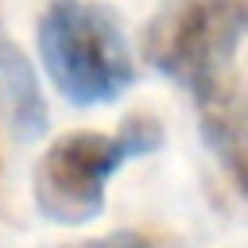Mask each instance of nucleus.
<instances>
[{
	"label": "nucleus",
	"mask_w": 248,
	"mask_h": 248,
	"mask_svg": "<svg viewBox=\"0 0 248 248\" xmlns=\"http://www.w3.org/2000/svg\"><path fill=\"white\" fill-rule=\"evenodd\" d=\"M248 39V0H167L143 27V58L194 93L198 105L225 93L232 58Z\"/></svg>",
	"instance_id": "obj_1"
},
{
	"label": "nucleus",
	"mask_w": 248,
	"mask_h": 248,
	"mask_svg": "<svg viewBox=\"0 0 248 248\" xmlns=\"http://www.w3.org/2000/svg\"><path fill=\"white\" fill-rule=\"evenodd\" d=\"M163 143L155 116H128L108 132H66L35 163V205L54 225H85L101 217L108 178L128 163Z\"/></svg>",
	"instance_id": "obj_2"
},
{
	"label": "nucleus",
	"mask_w": 248,
	"mask_h": 248,
	"mask_svg": "<svg viewBox=\"0 0 248 248\" xmlns=\"http://www.w3.org/2000/svg\"><path fill=\"white\" fill-rule=\"evenodd\" d=\"M39 58L54 89L81 108L116 101L136 78L116 16L89 0H54L43 12Z\"/></svg>",
	"instance_id": "obj_3"
},
{
	"label": "nucleus",
	"mask_w": 248,
	"mask_h": 248,
	"mask_svg": "<svg viewBox=\"0 0 248 248\" xmlns=\"http://www.w3.org/2000/svg\"><path fill=\"white\" fill-rule=\"evenodd\" d=\"M202 108V136L229 174V182L248 198V97L229 85L213 101L198 105Z\"/></svg>",
	"instance_id": "obj_4"
},
{
	"label": "nucleus",
	"mask_w": 248,
	"mask_h": 248,
	"mask_svg": "<svg viewBox=\"0 0 248 248\" xmlns=\"http://www.w3.org/2000/svg\"><path fill=\"white\" fill-rule=\"evenodd\" d=\"M0 105L19 140H39L46 132V101L27 54L0 27Z\"/></svg>",
	"instance_id": "obj_5"
},
{
	"label": "nucleus",
	"mask_w": 248,
	"mask_h": 248,
	"mask_svg": "<svg viewBox=\"0 0 248 248\" xmlns=\"http://www.w3.org/2000/svg\"><path fill=\"white\" fill-rule=\"evenodd\" d=\"M46 248H151L147 236L140 232H105L93 240H74V244H46Z\"/></svg>",
	"instance_id": "obj_6"
}]
</instances>
